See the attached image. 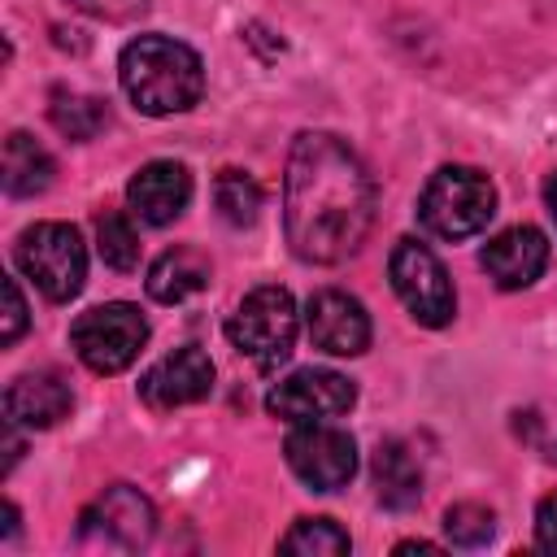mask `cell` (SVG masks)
<instances>
[{"label": "cell", "instance_id": "obj_3", "mask_svg": "<svg viewBox=\"0 0 557 557\" xmlns=\"http://www.w3.org/2000/svg\"><path fill=\"white\" fill-rule=\"evenodd\" d=\"M496 213V187L474 165H440L418 191V222L435 239H470Z\"/></svg>", "mask_w": 557, "mask_h": 557}, {"label": "cell", "instance_id": "obj_11", "mask_svg": "<svg viewBox=\"0 0 557 557\" xmlns=\"http://www.w3.org/2000/svg\"><path fill=\"white\" fill-rule=\"evenodd\" d=\"M213 392V361L205 348L183 344L174 352H165L161 361H152L139 379V400L157 413L183 409V405H200Z\"/></svg>", "mask_w": 557, "mask_h": 557}, {"label": "cell", "instance_id": "obj_22", "mask_svg": "<svg viewBox=\"0 0 557 557\" xmlns=\"http://www.w3.org/2000/svg\"><path fill=\"white\" fill-rule=\"evenodd\" d=\"M96 252H100V261H104L109 270H117V274H131V270L139 265V235H135V226H131L126 213L104 209V213L96 218Z\"/></svg>", "mask_w": 557, "mask_h": 557}, {"label": "cell", "instance_id": "obj_6", "mask_svg": "<svg viewBox=\"0 0 557 557\" xmlns=\"http://www.w3.org/2000/svg\"><path fill=\"white\" fill-rule=\"evenodd\" d=\"M148 344V318L131 300H104L74 318L70 348L91 374H122Z\"/></svg>", "mask_w": 557, "mask_h": 557}, {"label": "cell", "instance_id": "obj_10", "mask_svg": "<svg viewBox=\"0 0 557 557\" xmlns=\"http://www.w3.org/2000/svg\"><path fill=\"white\" fill-rule=\"evenodd\" d=\"M357 405V383L339 370H292L287 379H278L265 392V409L270 418L283 422H326V418H344Z\"/></svg>", "mask_w": 557, "mask_h": 557}, {"label": "cell", "instance_id": "obj_18", "mask_svg": "<svg viewBox=\"0 0 557 557\" xmlns=\"http://www.w3.org/2000/svg\"><path fill=\"white\" fill-rule=\"evenodd\" d=\"M0 170H4V174H0L4 191L17 196V200H26V196H39V191L52 187L57 161L48 157V148H44L35 135L13 131V135L4 139V165H0Z\"/></svg>", "mask_w": 557, "mask_h": 557}, {"label": "cell", "instance_id": "obj_26", "mask_svg": "<svg viewBox=\"0 0 557 557\" xmlns=\"http://www.w3.org/2000/svg\"><path fill=\"white\" fill-rule=\"evenodd\" d=\"M535 544L557 557V492H548V496L535 505Z\"/></svg>", "mask_w": 557, "mask_h": 557}, {"label": "cell", "instance_id": "obj_28", "mask_svg": "<svg viewBox=\"0 0 557 557\" xmlns=\"http://www.w3.org/2000/svg\"><path fill=\"white\" fill-rule=\"evenodd\" d=\"M544 205H548V213H553V222H557V174L544 178Z\"/></svg>", "mask_w": 557, "mask_h": 557}, {"label": "cell", "instance_id": "obj_13", "mask_svg": "<svg viewBox=\"0 0 557 557\" xmlns=\"http://www.w3.org/2000/svg\"><path fill=\"white\" fill-rule=\"evenodd\" d=\"M479 265L487 270V278L500 292H522L548 270V239H544L540 226H527V222L509 226V231H500L483 244Z\"/></svg>", "mask_w": 557, "mask_h": 557}, {"label": "cell", "instance_id": "obj_21", "mask_svg": "<svg viewBox=\"0 0 557 557\" xmlns=\"http://www.w3.org/2000/svg\"><path fill=\"white\" fill-rule=\"evenodd\" d=\"M348 548L352 540L335 518H296L292 531L278 540V553H300V557H344Z\"/></svg>", "mask_w": 557, "mask_h": 557}, {"label": "cell", "instance_id": "obj_20", "mask_svg": "<svg viewBox=\"0 0 557 557\" xmlns=\"http://www.w3.org/2000/svg\"><path fill=\"white\" fill-rule=\"evenodd\" d=\"M213 205L222 213V222L231 226H252L257 213H261V187L248 170H235L226 165L218 178H213Z\"/></svg>", "mask_w": 557, "mask_h": 557}, {"label": "cell", "instance_id": "obj_8", "mask_svg": "<svg viewBox=\"0 0 557 557\" xmlns=\"http://www.w3.org/2000/svg\"><path fill=\"white\" fill-rule=\"evenodd\" d=\"M157 513L152 500L131 483H109L83 513H78V544L109 548V553H135L152 540Z\"/></svg>", "mask_w": 557, "mask_h": 557}, {"label": "cell", "instance_id": "obj_7", "mask_svg": "<svg viewBox=\"0 0 557 557\" xmlns=\"http://www.w3.org/2000/svg\"><path fill=\"white\" fill-rule=\"evenodd\" d=\"M387 278H392V292L400 296V305L409 309V318L418 326L435 331V326H448L457 318V292H453V278H448L444 261L426 244H418L413 235L392 244Z\"/></svg>", "mask_w": 557, "mask_h": 557}, {"label": "cell", "instance_id": "obj_17", "mask_svg": "<svg viewBox=\"0 0 557 557\" xmlns=\"http://www.w3.org/2000/svg\"><path fill=\"white\" fill-rule=\"evenodd\" d=\"M209 283V257L191 244H178V248H165L152 265H148V296L157 305H183L187 296H196L200 287Z\"/></svg>", "mask_w": 557, "mask_h": 557}, {"label": "cell", "instance_id": "obj_15", "mask_svg": "<svg viewBox=\"0 0 557 557\" xmlns=\"http://www.w3.org/2000/svg\"><path fill=\"white\" fill-rule=\"evenodd\" d=\"M131 213L148 226H170L191 200V174L178 161H148L126 183Z\"/></svg>", "mask_w": 557, "mask_h": 557}, {"label": "cell", "instance_id": "obj_23", "mask_svg": "<svg viewBox=\"0 0 557 557\" xmlns=\"http://www.w3.org/2000/svg\"><path fill=\"white\" fill-rule=\"evenodd\" d=\"M444 531L457 548H483L492 535H496V513L479 500H461V505H448L444 513Z\"/></svg>", "mask_w": 557, "mask_h": 557}, {"label": "cell", "instance_id": "obj_19", "mask_svg": "<svg viewBox=\"0 0 557 557\" xmlns=\"http://www.w3.org/2000/svg\"><path fill=\"white\" fill-rule=\"evenodd\" d=\"M52 126L78 144L96 139L104 126H109V104L100 96H83V91H57L52 96V109H48Z\"/></svg>", "mask_w": 557, "mask_h": 557}, {"label": "cell", "instance_id": "obj_4", "mask_svg": "<svg viewBox=\"0 0 557 557\" xmlns=\"http://www.w3.org/2000/svg\"><path fill=\"white\" fill-rule=\"evenodd\" d=\"M296 331H300V313L287 287L278 283H261L252 287L235 313L226 318V339L239 357H248L261 370H274L278 361L292 357L296 348Z\"/></svg>", "mask_w": 557, "mask_h": 557}, {"label": "cell", "instance_id": "obj_5", "mask_svg": "<svg viewBox=\"0 0 557 557\" xmlns=\"http://www.w3.org/2000/svg\"><path fill=\"white\" fill-rule=\"evenodd\" d=\"M13 261L52 305L74 300L87 283V248H83L78 226H70V222L26 226L13 244Z\"/></svg>", "mask_w": 557, "mask_h": 557}, {"label": "cell", "instance_id": "obj_25", "mask_svg": "<svg viewBox=\"0 0 557 557\" xmlns=\"http://www.w3.org/2000/svg\"><path fill=\"white\" fill-rule=\"evenodd\" d=\"M22 331H26V300H22L17 278L9 274V278H4V331H0V344L13 348V344L22 339Z\"/></svg>", "mask_w": 557, "mask_h": 557}, {"label": "cell", "instance_id": "obj_27", "mask_svg": "<svg viewBox=\"0 0 557 557\" xmlns=\"http://www.w3.org/2000/svg\"><path fill=\"white\" fill-rule=\"evenodd\" d=\"M396 553H440V544H431V540H400Z\"/></svg>", "mask_w": 557, "mask_h": 557}, {"label": "cell", "instance_id": "obj_14", "mask_svg": "<svg viewBox=\"0 0 557 557\" xmlns=\"http://www.w3.org/2000/svg\"><path fill=\"white\" fill-rule=\"evenodd\" d=\"M74 392L57 370H26L4 387V422L26 431H48L70 418Z\"/></svg>", "mask_w": 557, "mask_h": 557}, {"label": "cell", "instance_id": "obj_24", "mask_svg": "<svg viewBox=\"0 0 557 557\" xmlns=\"http://www.w3.org/2000/svg\"><path fill=\"white\" fill-rule=\"evenodd\" d=\"M70 4L96 22H135L148 9V0H70Z\"/></svg>", "mask_w": 557, "mask_h": 557}, {"label": "cell", "instance_id": "obj_12", "mask_svg": "<svg viewBox=\"0 0 557 557\" xmlns=\"http://www.w3.org/2000/svg\"><path fill=\"white\" fill-rule=\"evenodd\" d=\"M305 331L313 339V348L331 352V357H361L374 339L370 313L357 296L339 292V287H322L309 296L305 305Z\"/></svg>", "mask_w": 557, "mask_h": 557}, {"label": "cell", "instance_id": "obj_16", "mask_svg": "<svg viewBox=\"0 0 557 557\" xmlns=\"http://www.w3.org/2000/svg\"><path fill=\"white\" fill-rule=\"evenodd\" d=\"M370 474H374V496L387 509H413L418 505L422 466H418V457L405 440H379V448L370 457Z\"/></svg>", "mask_w": 557, "mask_h": 557}, {"label": "cell", "instance_id": "obj_2", "mask_svg": "<svg viewBox=\"0 0 557 557\" xmlns=\"http://www.w3.org/2000/svg\"><path fill=\"white\" fill-rule=\"evenodd\" d=\"M117 83L126 100L148 117L187 113L205 96V61L174 35H135L117 52Z\"/></svg>", "mask_w": 557, "mask_h": 557}, {"label": "cell", "instance_id": "obj_9", "mask_svg": "<svg viewBox=\"0 0 557 557\" xmlns=\"http://www.w3.org/2000/svg\"><path fill=\"white\" fill-rule=\"evenodd\" d=\"M283 457L309 492H339L357 474V440L331 422H296L283 440Z\"/></svg>", "mask_w": 557, "mask_h": 557}, {"label": "cell", "instance_id": "obj_1", "mask_svg": "<svg viewBox=\"0 0 557 557\" xmlns=\"http://www.w3.org/2000/svg\"><path fill=\"white\" fill-rule=\"evenodd\" d=\"M379 191L366 161L331 131H300L283 174V235L309 265L348 261L374 226Z\"/></svg>", "mask_w": 557, "mask_h": 557}]
</instances>
